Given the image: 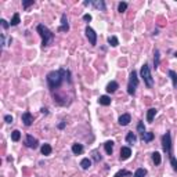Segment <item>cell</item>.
<instances>
[{
  "label": "cell",
  "instance_id": "7402d4cb",
  "mask_svg": "<svg viewBox=\"0 0 177 177\" xmlns=\"http://www.w3.org/2000/svg\"><path fill=\"white\" fill-rule=\"evenodd\" d=\"M145 176H147V170L145 169H143V167L137 169L136 173H134V177H145Z\"/></svg>",
  "mask_w": 177,
  "mask_h": 177
},
{
  "label": "cell",
  "instance_id": "3957f363",
  "mask_svg": "<svg viewBox=\"0 0 177 177\" xmlns=\"http://www.w3.org/2000/svg\"><path fill=\"white\" fill-rule=\"evenodd\" d=\"M139 86V78H137V72L133 71L130 73V78H129V84H127V93L130 95H134L136 93V89Z\"/></svg>",
  "mask_w": 177,
  "mask_h": 177
},
{
  "label": "cell",
  "instance_id": "4dcf8cb0",
  "mask_svg": "<svg viewBox=\"0 0 177 177\" xmlns=\"http://www.w3.org/2000/svg\"><path fill=\"white\" fill-rule=\"evenodd\" d=\"M154 65H155V68H158V67H159V51H158V50L155 51V58H154Z\"/></svg>",
  "mask_w": 177,
  "mask_h": 177
},
{
  "label": "cell",
  "instance_id": "d590c367",
  "mask_svg": "<svg viewBox=\"0 0 177 177\" xmlns=\"http://www.w3.org/2000/svg\"><path fill=\"white\" fill-rule=\"evenodd\" d=\"M93 155H94V156H93V158H94V161H100V159H101V155H98V152H93Z\"/></svg>",
  "mask_w": 177,
  "mask_h": 177
},
{
  "label": "cell",
  "instance_id": "1f68e13d",
  "mask_svg": "<svg viewBox=\"0 0 177 177\" xmlns=\"http://www.w3.org/2000/svg\"><path fill=\"white\" fill-rule=\"evenodd\" d=\"M170 163H172V166H173V169L177 172V161L174 156H170Z\"/></svg>",
  "mask_w": 177,
  "mask_h": 177
},
{
  "label": "cell",
  "instance_id": "8fae6325",
  "mask_svg": "<svg viewBox=\"0 0 177 177\" xmlns=\"http://www.w3.org/2000/svg\"><path fill=\"white\" fill-rule=\"evenodd\" d=\"M130 120H132L130 115H129V114H123L119 118V125H120V126H127V125L130 123Z\"/></svg>",
  "mask_w": 177,
  "mask_h": 177
},
{
  "label": "cell",
  "instance_id": "cb8c5ba5",
  "mask_svg": "<svg viewBox=\"0 0 177 177\" xmlns=\"http://www.w3.org/2000/svg\"><path fill=\"white\" fill-rule=\"evenodd\" d=\"M108 43L111 44L112 47H116V46L119 44V42H118V38H115V36H109V38H108Z\"/></svg>",
  "mask_w": 177,
  "mask_h": 177
},
{
  "label": "cell",
  "instance_id": "f546056e",
  "mask_svg": "<svg viewBox=\"0 0 177 177\" xmlns=\"http://www.w3.org/2000/svg\"><path fill=\"white\" fill-rule=\"evenodd\" d=\"M137 130H139L141 134H144V133H145V126H144V123H143V122H139V125H137Z\"/></svg>",
  "mask_w": 177,
  "mask_h": 177
},
{
  "label": "cell",
  "instance_id": "7a4b0ae2",
  "mask_svg": "<svg viewBox=\"0 0 177 177\" xmlns=\"http://www.w3.org/2000/svg\"><path fill=\"white\" fill-rule=\"evenodd\" d=\"M38 32H39V35L42 36V44H43V47H47L54 40V33L47 26L38 25Z\"/></svg>",
  "mask_w": 177,
  "mask_h": 177
},
{
  "label": "cell",
  "instance_id": "484cf974",
  "mask_svg": "<svg viewBox=\"0 0 177 177\" xmlns=\"http://www.w3.org/2000/svg\"><path fill=\"white\" fill-rule=\"evenodd\" d=\"M13 26H15V25H18L19 24V14L18 13H15L14 14V17H13V19H11V22H10Z\"/></svg>",
  "mask_w": 177,
  "mask_h": 177
},
{
  "label": "cell",
  "instance_id": "e0dca14e",
  "mask_svg": "<svg viewBox=\"0 0 177 177\" xmlns=\"http://www.w3.org/2000/svg\"><path fill=\"white\" fill-rule=\"evenodd\" d=\"M98 102H100L101 105H109V104H111V98H109L108 95H101V97L98 98Z\"/></svg>",
  "mask_w": 177,
  "mask_h": 177
},
{
  "label": "cell",
  "instance_id": "d6986e66",
  "mask_svg": "<svg viewBox=\"0 0 177 177\" xmlns=\"http://www.w3.org/2000/svg\"><path fill=\"white\" fill-rule=\"evenodd\" d=\"M156 114V109L155 108H151V109H148V112H147V120L148 122H152L154 120V116Z\"/></svg>",
  "mask_w": 177,
  "mask_h": 177
},
{
  "label": "cell",
  "instance_id": "4316f807",
  "mask_svg": "<svg viewBox=\"0 0 177 177\" xmlns=\"http://www.w3.org/2000/svg\"><path fill=\"white\" fill-rule=\"evenodd\" d=\"M11 139H13V141H19V139H21V133H19L18 130H14V132L11 133Z\"/></svg>",
  "mask_w": 177,
  "mask_h": 177
},
{
  "label": "cell",
  "instance_id": "836d02e7",
  "mask_svg": "<svg viewBox=\"0 0 177 177\" xmlns=\"http://www.w3.org/2000/svg\"><path fill=\"white\" fill-rule=\"evenodd\" d=\"M4 120H6L7 123H13V116H11V115H6V116H4Z\"/></svg>",
  "mask_w": 177,
  "mask_h": 177
},
{
  "label": "cell",
  "instance_id": "d6a6232c",
  "mask_svg": "<svg viewBox=\"0 0 177 177\" xmlns=\"http://www.w3.org/2000/svg\"><path fill=\"white\" fill-rule=\"evenodd\" d=\"M32 4H33V0H29V1H24V3H22L24 8H28V7L32 6Z\"/></svg>",
  "mask_w": 177,
  "mask_h": 177
},
{
  "label": "cell",
  "instance_id": "277c9868",
  "mask_svg": "<svg viewBox=\"0 0 177 177\" xmlns=\"http://www.w3.org/2000/svg\"><path fill=\"white\" fill-rule=\"evenodd\" d=\"M141 78L144 79V83L147 84V87H152L154 86V79H152L151 71H150V67L147 64H144L141 67Z\"/></svg>",
  "mask_w": 177,
  "mask_h": 177
},
{
  "label": "cell",
  "instance_id": "ac0fdd59",
  "mask_svg": "<svg viewBox=\"0 0 177 177\" xmlns=\"http://www.w3.org/2000/svg\"><path fill=\"white\" fill-rule=\"evenodd\" d=\"M93 6L95 8H100L101 11H105V3L102 0H97V1H93Z\"/></svg>",
  "mask_w": 177,
  "mask_h": 177
},
{
  "label": "cell",
  "instance_id": "f1b7e54d",
  "mask_svg": "<svg viewBox=\"0 0 177 177\" xmlns=\"http://www.w3.org/2000/svg\"><path fill=\"white\" fill-rule=\"evenodd\" d=\"M127 8V3H125V1H122V3H119V7H118V11L119 13H125Z\"/></svg>",
  "mask_w": 177,
  "mask_h": 177
},
{
  "label": "cell",
  "instance_id": "603a6c76",
  "mask_svg": "<svg viewBox=\"0 0 177 177\" xmlns=\"http://www.w3.org/2000/svg\"><path fill=\"white\" fill-rule=\"evenodd\" d=\"M152 161H154L155 165L161 163V161H162V159H161V154H159V152H154V154H152Z\"/></svg>",
  "mask_w": 177,
  "mask_h": 177
},
{
  "label": "cell",
  "instance_id": "5bb4252c",
  "mask_svg": "<svg viewBox=\"0 0 177 177\" xmlns=\"http://www.w3.org/2000/svg\"><path fill=\"white\" fill-rule=\"evenodd\" d=\"M72 152H73L75 155H80L83 152V145L82 144H73V145H72Z\"/></svg>",
  "mask_w": 177,
  "mask_h": 177
},
{
  "label": "cell",
  "instance_id": "74e56055",
  "mask_svg": "<svg viewBox=\"0 0 177 177\" xmlns=\"http://www.w3.org/2000/svg\"><path fill=\"white\" fill-rule=\"evenodd\" d=\"M58 127H60V129H64V127H65V122H62V123H60V125H58Z\"/></svg>",
  "mask_w": 177,
  "mask_h": 177
},
{
  "label": "cell",
  "instance_id": "83f0119b",
  "mask_svg": "<svg viewBox=\"0 0 177 177\" xmlns=\"http://www.w3.org/2000/svg\"><path fill=\"white\" fill-rule=\"evenodd\" d=\"M130 174H132V173L129 170H119L114 177H125V176H130Z\"/></svg>",
  "mask_w": 177,
  "mask_h": 177
},
{
  "label": "cell",
  "instance_id": "ffe728a7",
  "mask_svg": "<svg viewBox=\"0 0 177 177\" xmlns=\"http://www.w3.org/2000/svg\"><path fill=\"white\" fill-rule=\"evenodd\" d=\"M80 166H82V169H89L90 166H91V161L89 158H84V159H82V162H80Z\"/></svg>",
  "mask_w": 177,
  "mask_h": 177
},
{
  "label": "cell",
  "instance_id": "ba28073f",
  "mask_svg": "<svg viewBox=\"0 0 177 177\" xmlns=\"http://www.w3.org/2000/svg\"><path fill=\"white\" fill-rule=\"evenodd\" d=\"M22 122H24L25 126H31L33 123V115L31 112H24L22 114Z\"/></svg>",
  "mask_w": 177,
  "mask_h": 177
},
{
  "label": "cell",
  "instance_id": "9a60e30c",
  "mask_svg": "<svg viewBox=\"0 0 177 177\" xmlns=\"http://www.w3.org/2000/svg\"><path fill=\"white\" fill-rule=\"evenodd\" d=\"M119 87V84L116 82H111V83H108V86H107V91L108 93H115L116 91V89Z\"/></svg>",
  "mask_w": 177,
  "mask_h": 177
},
{
  "label": "cell",
  "instance_id": "2e32d148",
  "mask_svg": "<svg viewBox=\"0 0 177 177\" xmlns=\"http://www.w3.org/2000/svg\"><path fill=\"white\" fill-rule=\"evenodd\" d=\"M104 147H105V151H107L108 155H111L114 152V141H107L104 144Z\"/></svg>",
  "mask_w": 177,
  "mask_h": 177
},
{
  "label": "cell",
  "instance_id": "5b68a950",
  "mask_svg": "<svg viewBox=\"0 0 177 177\" xmlns=\"http://www.w3.org/2000/svg\"><path fill=\"white\" fill-rule=\"evenodd\" d=\"M162 145H163V151L167 152L169 155H172V137L170 133H166L162 137Z\"/></svg>",
  "mask_w": 177,
  "mask_h": 177
},
{
  "label": "cell",
  "instance_id": "52a82bcc",
  "mask_svg": "<svg viewBox=\"0 0 177 177\" xmlns=\"http://www.w3.org/2000/svg\"><path fill=\"white\" fill-rule=\"evenodd\" d=\"M25 145L28 147V148H38L39 145V141L36 139H33V136H31V134H28L25 137Z\"/></svg>",
  "mask_w": 177,
  "mask_h": 177
},
{
  "label": "cell",
  "instance_id": "8992f818",
  "mask_svg": "<svg viewBox=\"0 0 177 177\" xmlns=\"http://www.w3.org/2000/svg\"><path fill=\"white\" fill-rule=\"evenodd\" d=\"M86 36H87L89 42H90V44H93V46H95L97 44V33H95L91 28H86Z\"/></svg>",
  "mask_w": 177,
  "mask_h": 177
},
{
  "label": "cell",
  "instance_id": "9c48e42d",
  "mask_svg": "<svg viewBox=\"0 0 177 177\" xmlns=\"http://www.w3.org/2000/svg\"><path fill=\"white\" fill-rule=\"evenodd\" d=\"M130 155H132V150L129 147H122V150H120V159L126 161V159L130 158Z\"/></svg>",
  "mask_w": 177,
  "mask_h": 177
},
{
  "label": "cell",
  "instance_id": "8d00e7d4",
  "mask_svg": "<svg viewBox=\"0 0 177 177\" xmlns=\"http://www.w3.org/2000/svg\"><path fill=\"white\" fill-rule=\"evenodd\" d=\"M83 19H84V21H91V15H90V14H84V15H83Z\"/></svg>",
  "mask_w": 177,
  "mask_h": 177
},
{
  "label": "cell",
  "instance_id": "7c38bea8",
  "mask_svg": "<svg viewBox=\"0 0 177 177\" xmlns=\"http://www.w3.org/2000/svg\"><path fill=\"white\" fill-rule=\"evenodd\" d=\"M126 141H127V144H134V143L137 141V136H136V134H134L133 132L127 133V136H126Z\"/></svg>",
  "mask_w": 177,
  "mask_h": 177
},
{
  "label": "cell",
  "instance_id": "44dd1931",
  "mask_svg": "<svg viewBox=\"0 0 177 177\" xmlns=\"http://www.w3.org/2000/svg\"><path fill=\"white\" fill-rule=\"evenodd\" d=\"M42 154H43V155H50L51 154L50 144H43V147H42Z\"/></svg>",
  "mask_w": 177,
  "mask_h": 177
},
{
  "label": "cell",
  "instance_id": "6da1fadb",
  "mask_svg": "<svg viewBox=\"0 0 177 177\" xmlns=\"http://www.w3.org/2000/svg\"><path fill=\"white\" fill-rule=\"evenodd\" d=\"M65 80L71 82V78H69V71H65V69H57V71H51L50 73L47 75V83H49V87L51 90H57L62 86V83Z\"/></svg>",
  "mask_w": 177,
  "mask_h": 177
},
{
  "label": "cell",
  "instance_id": "d4e9b609",
  "mask_svg": "<svg viewBox=\"0 0 177 177\" xmlns=\"http://www.w3.org/2000/svg\"><path fill=\"white\" fill-rule=\"evenodd\" d=\"M169 76H170L172 80H173V86L177 87V73L174 71H169Z\"/></svg>",
  "mask_w": 177,
  "mask_h": 177
},
{
  "label": "cell",
  "instance_id": "e575fe53",
  "mask_svg": "<svg viewBox=\"0 0 177 177\" xmlns=\"http://www.w3.org/2000/svg\"><path fill=\"white\" fill-rule=\"evenodd\" d=\"M0 22H1V26H3L4 29H7V28H8V22H7L6 19H1Z\"/></svg>",
  "mask_w": 177,
  "mask_h": 177
},
{
  "label": "cell",
  "instance_id": "30bf717a",
  "mask_svg": "<svg viewBox=\"0 0 177 177\" xmlns=\"http://www.w3.org/2000/svg\"><path fill=\"white\" fill-rule=\"evenodd\" d=\"M61 22H62V25L58 28V31L60 32L69 31V25H68V21H67V15H65V14H62V17H61Z\"/></svg>",
  "mask_w": 177,
  "mask_h": 177
},
{
  "label": "cell",
  "instance_id": "4fadbf2b",
  "mask_svg": "<svg viewBox=\"0 0 177 177\" xmlns=\"http://www.w3.org/2000/svg\"><path fill=\"white\" fill-rule=\"evenodd\" d=\"M141 139H143V141H145V143H150V141L154 140V133L145 132L144 134H141Z\"/></svg>",
  "mask_w": 177,
  "mask_h": 177
}]
</instances>
